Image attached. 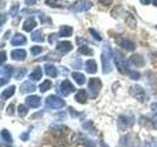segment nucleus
<instances>
[{
    "mask_svg": "<svg viewBox=\"0 0 157 147\" xmlns=\"http://www.w3.org/2000/svg\"><path fill=\"white\" fill-rule=\"evenodd\" d=\"M113 57L112 48L109 45V43L105 42L103 45L102 54H101V64H102V73L109 74L112 72V64L111 59Z\"/></svg>",
    "mask_w": 157,
    "mask_h": 147,
    "instance_id": "f257e3e1",
    "label": "nucleus"
},
{
    "mask_svg": "<svg viewBox=\"0 0 157 147\" xmlns=\"http://www.w3.org/2000/svg\"><path fill=\"white\" fill-rule=\"evenodd\" d=\"M121 147H140V140L136 134L130 132L122 136L120 139Z\"/></svg>",
    "mask_w": 157,
    "mask_h": 147,
    "instance_id": "f03ea898",
    "label": "nucleus"
},
{
    "mask_svg": "<svg viewBox=\"0 0 157 147\" xmlns=\"http://www.w3.org/2000/svg\"><path fill=\"white\" fill-rule=\"evenodd\" d=\"M114 62L116 66L122 74H126L129 72V63L124 55L120 51H115L114 54Z\"/></svg>",
    "mask_w": 157,
    "mask_h": 147,
    "instance_id": "7ed1b4c3",
    "label": "nucleus"
},
{
    "mask_svg": "<svg viewBox=\"0 0 157 147\" xmlns=\"http://www.w3.org/2000/svg\"><path fill=\"white\" fill-rule=\"evenodd\" d=\"M129 92H130V94L134 98H136L139 102L144 103L147 99V96H146V93H145L144 89L139 85H132L129 89Z\"/></svg>",
    "mask_w": 157,
    "mask_h": 147,
    "instance_id": "20e7f679",
    "label": "nucleus"
},
{
    "mask_svg": "<svg viewBox=\"0 0 157 147\" xmlns=\"http://www.w3.org/2000/svg\"><path fill=\"white\" fill-rule=\"evenodd\" d=\"M45 105L50 109H61L66 105V102L62 98L56 95H49L45 100Z\"/></svg>",
    "mask_w": 157,
    "mask_h": 147,
    "instance_id": "39448f33",
    "label": "nucleus"
},
{
    "mask_svg": "<svg viewBox=\"0 0 157 147\" xmlns=\"http://www.w3.org/2000/svg\"><path fill=\"white\" fill-rule=\"evenodd\" d=\"M102 87V82L98 77H92L88 81V89L90 91L91 98L97 97L98 93H99L100 89Z\"/></svg>",
    "mask_w": 157,
    "mask_h": 147,
    "instance_id": "423d86ee",
    "label": "nucleus"
},
{
    "mask_svg": "<svg viewBox=\"0 0 157 147\" xmlns=\"http://www.w3.org/2000/svg\"><path fill=\"white\" fill-rule=\"evenodd\" d=\"M118 126L121 129H128L134 126L135 124V117L132 115H120L118 117Z\"/></svg>",
    "mask_w": 157,
    "mask_h": 147,
    "instance_id": "0eeeda50",
    "label": "nucleus"
},
{
    "mask_svg": "<svg viewBox=\"0 0 157 147\" xmlns=\"http://www.w3.org/2000/svg\"><path fill=\"white\" fill-rule=\"evenodd\" d=\"M13 67L11 65H6L1 67V71H0V85H4L5 83L10 81V77L12 76Z\"/></svg>",
    "mask_w": 157,
    "mask_h": 147,
    "instance_id": "6e6552de",
    "label": "nucleus"
},
{
    "mask_svg": "<svg viewBox=\"0 0 157 147\" xmlns=\"http://www.w3.org/2000/svg\"><path fill=\"white\" fill-rule=\"evenodd\" d=\"M92 2L90 0H78L73 4V9L76 12H85L88 11L92 7Z\"/></svg>",
    "mask_w": 157,
    "mask_h": 147,
    "instance_id": "1a4fd4ad",
    "label": "nucleus"
},
{
    "mask_svg": "<svg viewBox=\"0 0 157 147\" xmlns=\"http://www.w3.org/2000/svg\"><path fill=\"white\" fill-rule=\"evenodd\" d=\"M75 91H76V88L70 81L65 80L60 83V86H59V92H60L63 96H67V95L70 94V93L75 92Z\"/></svg>",
    "mask_w": 157,
    "mask_h": 147,
    "instance_id": "9d476101",
    "label": "nucleus"
},
{
    "mask_svg": "<svg viewBox=\"0 0 157 147\" xmlns=\"http://www.w3.org/2000/svg\"><path fill=\"white\" fill-rule=\"evenodd\" d=\"M57 51L61 52L62 54H66L68 52H70L73 49V45L70 41L64 40V41H59L56 45Z\"/></svg>",
    "mask_w": 157,
    "mask_h": 147,
    "instance_id": "9b49d317",
    "label": "nucleus"
},
{
    "mask_svg": "<svg viewBox=\"0 0 157 147\" xmlns=\"http://www.w3.org/2000/svg\"><path fill=\"white\" fill-rule=\"evenodd\" d=\"M41 98L37 95H31L26 98V103L31 108H38L41 104Z\"/></svg>",
    "mask_w": 157,
    "mask_h": 147,
    "instance_id": "f8f14e48",
    "label": "nucleus"
},
{
    "mask_svg": "<svg viewBox=\"0 0 157 147\" xmlns=\"http://www.w3.org/2000/svg\"><path fill=\"white\" fill-rule=\"evenodd\" d=\"M45 4L52 8H66L70 5V3L66 0H46Z\"/></svg>",
    "mask_w": 157,
    "mask_h": 147,
    "instance_id": "ddd939ff",
    "label": "nucleus"
},
{
    "mask_svg": "<svg viewBox=\"0 0 157 147\" xmlns=\"http://www.w3.org/2000/svg\"><path fill=\"white\" fill-rule=\"evenodd\" d=\"M118 43L120 44V46H122L124 49L128 51H134L136 49V44L135 42H132L130 39H125V38H120L119 40H117Z\"/></svg>",
    "mask_w": 157,
    "mask_h": 147,
    "instance_id": "4468645a",
    "label": "nucleus"
},
{
    "mask_svg": "<svg viewBox=\"0 0 157 147\" xmlns=\"http://www.w3.org/2000/svg\"><path fill=\"white\" fill-rule=\"evenodd\" d=\"M11 58L16 61H23L27 58V51L24 49H16L11 51Z\"/></svg>",
    "mask_w": 157,
    "mask_h": 147,
    "instance_id": "2eb2a0df",
    "label": "nucleus"
},
{
    "mask_svg": "<svg viewBox=\"0 0 157 147\" xmlns=\"http://www.w3.org/2000/svg\"><path fill=\"white\" fill-rule=\"evenodd\" d=\"M26 43H27V37L22 33H16L11 40V44L13 46L23 45V44H26Z\"/></svg>",
    "mask_w": 157,
    "mask_h": 147,
    "instance_id": "dca6fc26",
    "label": "nucleus"
},
{
    "mask_svg": "<svg viewBox=\"0 0 157 147\" xmlns=\"http://www.w3.org/2000/svg\"><path fill=\"white\" fill-rule=\"evenodd\" d=\"M130 63L132 64V65H135L136 67H142V66H144V64H145L144 57L140 55V54H134L132 56H131Z\"/></svg>",
    "mask_w": 157,
    "mask_h": 147,
    "instance_id": "f3484780",
    "label": "nucleus"
},
{
    "mask_svg": "<svg viewBox=\"0 0 157 147\" xmlns=\"http://www.w3.org/2000/svg\"><path fill=\"white\" fill-rule=\"evenodd\" d=\"M21 92L22 93H29V92H33L36 90V85H33L31 81H25L24 83H22L21 85Z\"/></svg>",
    "mask_w": 157,
    "mask_h": 147,
    "instance_id": "a211bd4d",
    "label": "nucleus"
},
{
    "mask_svg": "<svg viewBox=\"0 0 157 147\" xmlns=\"http://www.w3.org/2000/svg\"><path fill=\"white\" fill-rule=\"evenodd\" d=\"M44 69H45V73L48 77H56L58 75V71L55 68V66H53L52 64H45L44 65Z\"/></svg>",
    "mask_w": 157,
    "mask_h": 147,
    "instance_id": "6ab92c4d",
    "label": "nucleus"
},
{
    "mask_svg": "<svg viewBox=\"0 0 157 147\" xmlns=\"http://www.w3.org/2000/svg\"><path fill=\"white\" fill-rule=\"evenodd\" d=\"M36 20H34L33 18H29L28 20H26V21L24 22V24H23V28L25 29L26 32H31L32 29H33L34 28L36 27Z\"/></svg>",
    "mask_w": 157,
    "mask_h": 147,
    "instance_id": "aec40b11",
    "label": "nucleus"
},
{
    "mask_svg": "<svg viewBox=\"0 0 157 147\" xmlns=\"http://www.w3.org/2000/svg\"><path fill=\"white\" fill-rule=\"evenodd\" d=\"M86 73L88 74H95L97 72V65L94 60H87L86 62Z\"/></svg>",
    "mask_w": 157,
    "mask_h": 147,
    "instance_id": "412c9836",
    "label": "nucleus"
},
{
    "mask_svg": "<svg viewBox=\"0 0 157 147\" xmlns=\"http://www.w3.org/2000/svg\"><path fill=\"white\" fill-rule=\"evenodd\" d=\"M15 91H16V86L12 85V86H9L6 89H4L1 93V99L2 100H6L8 98H10L11 96L14 95Z\"/></svg>",
    "mask_w": 157,
    "mask_h": 147,
    "instance_id": "4be33fe9",
    "label": "nucleus"
},
{
    "mask_svg": "<svg viewBox=\"0 0 157 147\" xmlns=\"http://www.w3.org/2000/svg\"><path fill=\"white\" fill-rule=\"evenodd\" d=\"M87 99V94H86V91L85 89H81L78 90V93L75 95V100L81 104H83V103L86 102Z\"/></svg>",
    "mask_w": 157,
    "mask_h": 147,
    "instance_id": "5701e85b",
    "label": "nucleus"
},
{
    "mask_svg": "<svg viewBox=\"0 0 157 147\" xmlns=\"http://www.w3.org/2000/svg\"><path fill=\"white\" fill-rule=\"evenodd\" d=\"M125 20L126 23L129 27H131L132 28H134L136 27V20L134 17V15L130 12H126V16H125Z\"/></svg>",
    "mask_w": 157,
    "mask_h": 147,
    "instance_id": "b1692460",
    "label": "nucleus"
},
{
    "mask_svg": "<svg viewBox=\"0 0 157 147\" xmlns=\"http://www.w3.org/2000/svg\"><path fill=\"white\" fill-rule=\"evenodd\" d=\"M29 77L31 78L32 81H37L40 80V78L42 77V71H41L40 67H36V69H34L33 72L29 74Z\"/></svg>",
    "mask_w": 157,
    "mask_h": 147,
    "instance_id": "393cba45",
    "label": "nucleus"
},
{
    "mask_svg": "<svg viewBox=\"0 0 157 147\" xmlns=\"http://www.w3.org/2000/svg\"><path fill=\"white\" fill-rule=\"evenodd\" d=\"M73 33V28L69 26H62L60 27V31H59V36L62 37H68L71 36Z\"/></svg>",
    "mask_w": 157,
    "mask_h": 147,
    "instance_id": "a878e982",
    "label": "nucleus"
},
{
    "mask_svg": "<svg viewBox=\"0 0 157 147\" xmlns=\"http://www.w3.org/2000/svg\"><path fill=\"white\" fill-rule=\"evenodd\" d=\"M26 74H27V69H25V68H19V69H16V70L14 71L13 73V77L15 80H22V78L26 76Z\"/></svg>",
    "mask_w": 157,
    "mask_h": 147,
    "instance_id": "bb28decb",
    "label": "nucleus"
},
{
    "mask_svg": "<svg viewBox=\"0 0 157 147\" xmlns=\"http://www.w3.org/2000/svg\"><path fill=\"white\" fill-rule=\"evenodd\" d=\"M72 77H73L74 80L76 81V82L78 83V85H82L83 83H85V81H86L85 76H83L82 74L78 73V72H74V73H72Z\"/></svg>",
    "mask_w": 157,
    "mask_h": 147,
    "instance_id": "cd10ccee",
    "label": "nucleus"
},
{
    "mask_svg": "<svg viewBox=\"0 0 157 147\" xmlns=\"http://www.w3.org/2000/svg\"><path fill=\"white\" fill-rule=\"evenodd\" d=\"M32 40L33 41H36V42H43L44 41V36L41 31H39V29H37V31L33 32L32 33Z\"/></svg>",
    "mask_w": 157,
    "mask_h": 147,
    "instance_id": "c85d7f7f",
    "label": "nucleus"
},
{
    "mask_svg": "<svg viewBox=\"0 0 157 147\" xmlns=\"http://www.w3.org/2000/svg\"><path fill=\"white\" fill-rule=\"evenodd\" d=\"M78 51L80 52V53H82V54H83V55H88V56L93 55L92 49L90 46L86 45V44H82V45L80 46V48H78Z\"/></svg>",
    "mask_w": 157,
    "mask_h": 147,
    "instance_id": "c756f323",
    "label": "nucleus"
},
{
    "mask_svg": "<svg viewBox=\"0 0 157 147\" xmlns=\"http://www.w3.org/2000/svg\"><path fill=\"white\" fill-rule=\"evenodd\" d=\"M1 137L4 142H6V143H12L13 142V139H12V136L10 134V132L6 130H3L1 131Z\"/></svg>",
    "mask_w": 157,
    "mask_h": 147,
    "instance_id": "7c9ffc66",
    "label": "nucleus"
},
{
    "mask_svg": "<svg viewBox=\"0 0 157 147\" xmlns=\"http://www.w3.org/2000/svg\"><path fill=\"white\" fill-rule=\"evenodd\" d=\"M51 81H48V80H46V81H44L41 85H39V90H40V92H45V91H47L48 89H50L51 88Z\"/></svg>",
    "mask_w": 157,
    "mask_h": 147,
    "instance_id": "2f4dec72",
    "label": "nucleus"
},
{
    "mask_svg": "<svg viewBox=\"0 0 157 147\" xmlns=\"http://www.w3.org/2000/svg\"><path fill=\"white\" fill-rule=\"evenodd\" d=\"M142 147H157V138H148L144 141Z\"/></svg>",
    "mask_w": 157,
    "mask_h": 147,
    "instance_id": "473e14b6",
    "label": "nucleus"
},
{
    "mask_svg": "<svg viewBox=\"0 0 157 147\" xmlns=\"http://www.w3.org/2000/svg\"><path fill=\"white\" fill-rule=\"evenodd\" d=\"M28 112H29V109H28L26 106H24L23 104L18 106V114L21 116V117L26 116L28 114Z\"/></svg>",
    "mask_w": 157,
    "mask_h": 147,
    "instance_id": "72a5a7b5",
    "label": "nucleus"
},
{
    "mask_svg": "<svg viewBox=\"0 0 157 147\" xmlns=\"http://www.w3.org/2000/svg\"><path fill=\"white\" fill-rule=\"evenodd\" d=\"M42 48L40 46H33L31 47V54L33 56H36L39 53H41Z\"/></svg>",
    "mask_w": 157,
    "mask_h": 147,
    "instance_id": "f704fd0d",
    "label": "nucleus"
},
{
    "mask_svg": "<svg viewBox=\"0 0 157 147\" xmlns=\"http://www.w3.org/2000/svg\"><path fill=\"white\" fill-rule=\"evenodd\" d=\"M90 34L91 36L94 37L96 40H98V41H100V40H102V37L100 36V34L98 33L94 28H90Z\"/></svg>",
    "mask_w": 157,
    "mask_h": 147,
    "instance_id": "c9c22d12",
    "label": "nucleus"
},
{
    "mask_svg": "<svg viewBox=\"0 0 157 147\" xmlns=\"http://www.w3.org/2000/svg\"><path fill=\"white\" fill-rule=\"evenodd\" d=\"M129 76L130 77L132 78V80H135V81H137V80H140V73L139 72H136V71H131L129 72Z\"/></svg>",
    "mask_w": 157,
    "mask_h": 147,
    "instance_id": "e433bc0d",
    "label": "nucleus"
},
{
    "mask_svg": "<svg viewBox=\"0 0 157 147\" xmlns=\"http://www.w3.org/2000/svg\"><path fill=\"white\" fill-rule=\"evenodd\" d=\"M18 11H19V4H17V5H13L12 8L10 9L9 14L11 15L12 17H15V16H16V15L18 14Z\"/></svg>",
    "mask_w": 157,
    "mask_h": 147,
    "instance_id": "4c0bfd02",
    "label": "nucleus"
},
{
    "mask_svg": "<svg viewBox=\"0 0 157 147\" xmlns=\"http://www.w3.org/2000/svg\"><path fill=\"white\" fill-rule=\"evenodd\" d=\"M98 2L102 5H104V6H110L113 2V0H98Z\"/></svg>",
    "mask_w": 157,
    "mask_h": 147,
    "instance_id": "58836bf2",
    "label": "nucleus"
},
{
    "mask_svg": "<svg viewBox=\"0 0 157 147\" xmlns=\"http://www.w3.org/2000/svg\"><path fill=\"white\" fill-rule=\"evenodd\" d=\"M39 19H40V21H41V23H42V24H46V23H47V21L51 22V20L49 19L48 17L44 16L43 14H41V15H40V17H39Z\"/></svg>",
    "mask_w": 157,
    "mask_h": 147,
    "instance_id": "ea45409f",
    "label": "nucleus"
},
{
    "mask_svg": "<svg viewBox=\"0 0 157 147\" xmlns=\"http://www.w3.org/2000/svg\"><path fill=\"white\" fill-rule=\"evenodd\" d=\"M151 110L153 111V113L157 116V102L152 103V104H151Z\"/></svg>",
    "mask_w": 157,
    "mask_h": 147,
    "instance_id": "a19ab883",
    "label": "nucleus"
},
{
    "mask_svg": "<svg viewBox=\"0 0 157 147\" xmlns=\"http://www.w3.org/2000/svg\"><path fill=\"white\" fill-rule=\"evenodd\" d=\"M76 69H81L82 68V60L78 59V60H76V65H73Z\"/></svg>",
    "mask_w": 157,
    "mask_h": 147,
    "instance_id": "79ce46f5",
    "label": "nucleus"
},
{
    "mask_svg": "<svg viewBox=\"0 0 157 147\" xmlns=\"http://www.w3.org/2000/svg\"><path fill=\"white\" fill-rule=\"evenodd\" d=\"M53 39H57V33H52L49 36V42L53 43Z\"/></svg>",
    "mask_w": 157,
    "mask_h": 147,
    "instance_id": "37998d69",
    "label": "nucleus"
},
{
    "mask_svg": "<svg viewBox=\"0 0 157 147\" xmlns=\"http://www.w3.org/2000/svg\"><path fill=\"white\" fill-rule=\"evenodd\" d=\"M21 139L22 140H28L29 139V132H24V134H21Z\"/></svg>",
    "mask_w": 157,
    "mask_h": 147,
    "instance_id": "c03bdc74",
    "label": "nucleus"
},
{
    "mask_svg": "<svg viewBox=\"0 0 157 147\" xmlns=\"http://www.w3.org/2000/svg\"><path fill=\"white\" fill-rule=\"evenodd\" d=\"M36 1L37 0H26L25 2H26V4L29 5V6H33V5H34L36 3Z\"/></svg>",
    "mask_w": 157,
    "mask_h": 147,
    "instance_id": "a18cd8bd",
    "label": "nucleus"
},
{
    "mask_svg": "<svg viewBox=\"0 0 157 147\" xmlns=\"http://www.w3.org/2000/svg\"><path fill=\"white\" fill-rule=\"evenodd\" d=\"M1 65H3V63L6 61V53H5L4 51H1Z\"/></svg>",
    "mask_w": 157,
    "mask_h": 147,
    "instance_id": "49530a36",
    "label": "nucleus"
},
{
    "mask_svg": "<svg viewBox=\"0 0 157 147\" xmlns=\"http://www.w3.org/2000/svg\"><path fill=\"white\" fill-rule=\"evenodd\" d=\"M7 113H8V114H10V115H13V113H14V109H13V104L9 105L8 109H7Z\"/></svg>",
    "mask_w": 157,
    "mask_h": 147,
    "instance_id": "de8ad7c7",
    "label": "nucleus"
},
{
    "mask_svg": "<svg viewBox=\"0 0 157 147\" xmlns=\"http://www.w3.org/2000/svg\"><path fill=\"white\" fill-rule=\"evenodd\" d=\"M33 12H38L37 10H23V13H33Z\"/></svg>",
    "mask_w": 157,
    "mask_h": 147,
    "instance_id": "09e8293b",
    "label": "nucleus"
},
{
    "mask_svg": "<svg viewBox=\"0 0 157 147\" xmlns=\"http://www.w3.org/2000/svg\"><path fill=\"white\" fill-rule=\"evenodd\" d=\"M140 3L144 4V5H147L150 3V0H140Z\"/></svg>",
    "mask_w": 157,
    "mask_h": 147,
    "instance_id": "8fccbe9b",
    "label": "nucleus"
},
{
    "mask_svg": "<svg viewBox=\"0 0 157 147\" xmlns=\"http://www.w3.org/2000/svg\"><path fill=\"white\" fill-rule=\"evenodd\" d=\"M5 23V17H4V15H2V20H1V26H3Z\"/></svg>",
    "mask_w": 157,
    "mask_h": 147,
    "instance_id": "3c124183",
    "label": "nucleus"
},
{
    "mask_svg": "<svg viewBox=\"0 0 157 147\" xmlns=\"http://www.w3.org/2000/svg\"><path fill=\"white\" fill-rule=\"evenodd\" d=\"M152 3H153L154 6H157V0H152Z\"/></svg>",
    "mask_w": 157,
    "mask_h": 147,
    "instance_id": "603ef678",
    "label": "nucleus"
},
{
    "mask_svg": "<svg viewBox=\"0 0 157 147\" xmlns=\"http://www.w3.org/2000/svg\"><path fill=\"white\" fill-rule=\"evenodd\" d=\"M155 28H157V26H156V27H155Z\"/></svg>",
    "mask_w": 157,
    "mask_h": 147,
    "instance_id": "864d4df0",
    "label": "nucleus"
}]
</instances>
